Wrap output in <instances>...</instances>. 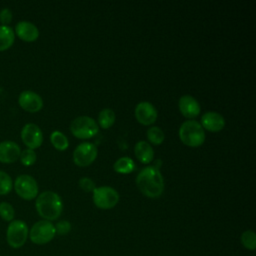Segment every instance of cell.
I'll return each instance as SVG.
<instances>
[{"label":"cell","instance_id":"cell-16","mask_svg":"<svg viewBox=\"0 0 256 256\" xmlns=\"http://www.w3.org/2000/svg\"><path fill=\"white\" fill-rule=\"evenodd\" d=\"M16 35L25 42H34L39 37V30L29 21H20L15 26Z\"/></svg>","mask_w":256,"mask_h":256},{"label":"cell","instance_id":"cell-7","mask_svg":"<svg viewBox=\"0 0 256 256\" xmlns=\"http://www.w3.org/2000/svg\"><path fill=\"white\" fill-rule=\"evenodd\" d=\"M119 193L110 186L96 187L93 190V203L96 207L104 210L114 208L119 202Z\"/></svg>","mask_w":256,"mask_h":256},{"label":"cell","instance_id":"cell-17","mask_svg":"<svg viewBox=\"0 0 256 256\" xmlns=\"http://www.w3.org/2000/svg\"><path fill=\"white\" fill-rule=\"evenodd\" d=\"M136 158L143 164L150 163L154 158V151L152 146L146 141H138L134 147Z\"/></svg>","mask_w":256,"mask_h":256},{"label":"cell","instance_id":"cell-23","mask_svg":"<svg viewBox=\"0 0 256 256\" xmlns=\"http://www.w3.org/2000/svg\"><path fill=\"white\" fill-rule=\"evenodd\" d=\"M13 188V181L10 175L0 170V195H7Z\"/></svg>","mask_w":256,"mask_h":256},{"label":"cell","instance_id":"cell-29","mask_svg":"<svg viewBox=\"0 0 256 256\" xmlns=\"http://www.w3.org/2000/svg\"><path fill=\"white\" fill-rule=\"evenodd\" d=\"M13 15L12 12L9 8H3L0 11V22L2 25L8 26V24H10V22L12 21Z\"/></svg>","mask_w":256,"mask_h":256},{"label":"cell","instance_id":"cell-11","mask_svg":"<svg viewBox=\"0 0 256 256\" xmlns=\"http://www.w3.org/2000/svg\"><path fill=\"white\" fill-rule=\"evenodd\" d=\"M135 117L140 124L149 126L157 120L158 112L150 102L141 101L135 107Z\"/></svg>","mask_w":256,"mask_h":256},{"label":"cell","instance_id":"cell-3","mask_svg":"<svg viewBox=\"0 0 256 256\" xmlns=\"http://www.w3.org/2000/svg\"><path fill=\"white\" fill-rule=\"evenodd\" d=\"M179 138L181 142L189 147H199L205 141V131L199 122L187 120L179 128Z\"/></svg>","mask_w":256,"mask_h":256},{"label":"cell","instance_id":"cell-9","mask_svg":"<svg viewBox=\"0 0 256 256\" xmlns=\"http://www.w3.org/2000/svg\"><path fill=\"white\" fill-rule=\"evenodd\" d=\"M97 147L91 142L80 143L73 152V161L79 167H86L92 164L97 158Z\"/></svg>","mask_w":256,"mask_h":256},{"label":"cell","instance_id":"cell-1","mask_svg":"<svg viewBox=\"0 0 256 256\" xmlns=\"http://www.w3.org/2000/svg\"><path fill=\"white\" fill-rule=\"evenodd\" d=\"M136 185L140 192L148 198H158L164 191V179L158 168L147 166L136 177Z\"/></svg>","mask_w":256,"mask_h":256},{"label":"cell","instance_id":"cell-14","mask_svg":"<svg viewBox=\"0 0 256 256\" xmlns=\"http://www.w3.org/2000/svg\"><path fill=\"white\" fill-rule=\"evenodd\" d=\"M21 154L20 146L14 141H2L0 142V162L1 163H13L16 162Z\"/></svg>","mask_w":256,"mask_h":256},{"label":"cell","instance_id":"cell-4","mask_svg":"<svg viewBox=\"0 0 256 256\" xmlns=\"http://www.w3.org/2000/svg\"><path fill=\"white\" fill-rule=\"evenodd\" d=\"M29 229L23 220L17 219L9 222L6 230V241L13 249L21 248L27 241Z\"/></svg>","mask_w":256,"mask_h":256},{"label":"cell","instance_id":"cell-20","mask_svg":"<svg viewBox=\"0 0 256 256\" xmlns=\"http://www.w3.org/2000/svg\"><path fill=\"white\" fill-rule=\"evenodd\" d=\"M115 122V113L112 109L105 108L99 112L98 124L103 129L110 128Z\"/></svg>","mask_w":256,"mask_h":256},{"label":"cell","instance_id":"cell-6","mask_svg":"<svg viewBox=\"0 0 256 256\" xmlns=\"http://www.w3.org/2000/svg\"><path fill=\"white\" fill-rule=\"evenodd\" d=\"M71 133L79 139H89L98 133V124L89 116H79L70 125Z\"/></svg>","mask_w":256,"mask_h":256},{"label":"cell","instance_id":"cell-10","mask_svg":"<svg viewBox=\"0 0 256 256\" xmlns=\"http://www.w3.org/2000/svg\"><path fill=\"white\" fill-rule=\"evenodd\" d=\"M21 139L28 149L39 148L43 142L42 130L34 123H27L21 130Z\"/></svg>","mask_w":256,"mask_h":256},{"label":"cell","instance_id":"cell-19","mask_svg":"<svg viewBox=\"0 0 256 256\" xmlns=\"http://www.w3.org/2000/svg\"><path fill=\"white\" fill-rule=\"evenodd\" d=\"M135 163L132 160V158L124 156L115 161L113 164V169L115 172L120 174H129L134 171L135 169Z\"/></svg>","mask_w":256,"mask_h":256},{"label":"cell","instance_id":"cell-24","mask_svg":"<svg viewBox=\"0 0 256 256\" xmlns=\"http://www.w3.org/2000/svg\"><path fill=\"white\" fill-rule=\"evenodd\" d=\"M241 243L248 250H255L256 248V234L252 230H246L241 235Z\"/></svg>","mask_w":256,"mask_h":256},{"label":"cell","instance_id":"cell-25","mask_svg":"<svg viewBox=\"0 0 256 256\" xmlns=\"http://www.w3.org/2000/svg\"><path fill=\"white\" fill-rule=\"evenodd\" d=\"M15 210L13 206L8 202H1L0 203V217L2 220L6 222H11L14 220Z\"/></svg>","mask_w":256,"mask_h":256},{"label":"cell","instance_id":"cell-28","mask_svg":"<svg viewBox=\"0 0 256 256\" xmlns=\"http://www.w3.org/2000/svg\"><path fill=\"white\" fill-rule=\"evenodd\" d=\"M78 183H79V187L85 192H93V190L96 188L94 181L88 177L81 178Z\"/></svg>","mask_w":256,"mask_h":256},{"label":"cell","instance_id":"cell-5","mask_svg":"<svg viewBox=\"0 0 256 256\" xmlns=\"http://www.w3.org/2000/svg\"><path fill=\"white\" fill-rule=\"evenodd\" d=\"M55 235L56 231L54 224L47 220H40L34 223L29 229L28 237L30 241L36 245H45L52 241Z\"/></svg>","mask_w":256,"mask_h":256},{"label":"cell","instance_id":"cell-27","mask_svg":"<svg viewBox=\"0 0 256 256\" xmlns=\"http://www.w3.org/2000/svg\"><path fill=\"white\" fill-rule=\"evenodd\" d=\"M55 231L58 235H66L71 231V223L67 220H61L56 223Z\"/></svg>","mask_w":256,"mask_h":256},{"label":"cell","instance_id":"cell-18","mask_svg":"<svg viewBox=\"0 0 256 256\" xmlns=\"http://www.w3.org/2000/svg\"><path fill=\"white\" fill-rule=\"evenodd\" d=\"M15 40V33L8 25H0V52L9 49Z\"/></svg>","mask_w":256,"mask_h":256},{"label":"cell","instance_id":"cell-13","mask_svg":"<svg viewBox=\"0 0 256 256\" xmlns=\"http://www.w3.org/2000/svg\"><path fill=\"white\" fill-rule=\"evenodd\" d=\"M178 107L181 114L188 119H193L197 117L201 111L199 102L191 95L181 96L178 101Z\"/></svg>","mask_w":256,"mask_h":256},{"label":"cell","instance_id":"cell-15","mask_svg":"<svg viewBox=\"0 0 256 256\" xmlns=\"http://www.w3.org/2000/svg\"><path fill=\"white\" fill-rule=\"evenodd\" d=\"M200 125L210 132H219L225 127V119L220 113L209 111L201 116Z\"/></svg>","mask_w":256,"mask_h":256},{"label":"cell","instance_id":"cell-12","mask_svg":"<svg viewBox=\"0 0 256 256\" xmlns=\"http://www.w3.org/2000/svg\"><path fill=\"white\" fill-rule=\"evenodd\" d=\"M18 104L23 110L30 113H36L42 109L43 100L36 92L25 90L20 93L18 97Z\"/></svg>","mask_w":256,"mask_h":256},{"label":"cell","instance_id":"cell-8","mask_svg":"<svg viewBox=\"0 0 256 256\" xmlns=\"http://www.w3.org/2000/svg\"><path fill=\"white\" fill-rule=\"evenodd\" d=\"M13 187L16 194L24 200H32L38 196V184L30 175L22 174L17 176Z\"/></svg>","mask_w":256,"mask_h":256},{"label":"cell","instance_id":"cell-21","mask_svg":"<svg viewBox=\"0 0 256 256\" xmlns=\"http://www.w3.org/2000/svg\"><path fill=\"white\" fill-rule=\"evenodd\" d=\"M50 141L53 147L59 151H64L69 146V141L67 137L60 131H53L50 135Z\"/></svg>","mask_w":256,"mask_h":256},{"label":"cell","instance_id":"cell-2","mask_svg":"<svg viewBox=\"0 0 256 256\" xmlns=\"http://www.w3.org/2000/svg\"><path fill=\"white\" fill-rule=\"evenodd\" d=\"M35 208L43 220L53 221L60 217L63 210L61 197L53 191H44L36 197Z\"/></svg>","mask_w":256,"mask_h":256},{"label":"cell","instance_id":"cell-26","mask_svg":"<svg viewBox=\"0 0 256 256\" xmlns=\"http://www.w3.org/2000/svg\"><path fill=\"white\" fill-rule=\"evenodd\" d=\"M19 159H20V162L24 166H31V165H33L36 162L37 155H36L34 150L27 148V149L21 151Z\"/></svg>","mask_w":256,"mask_h":256},{"label":"cell","instance_id":"cell-22","mask_svg":"<svg viewBox=\"0 0 256 256\" xmlns=\"http://www.w3.org/2000/svg\"><path fill=\"white\" fill-rule=\"evenodd\" d=\"M147 138L151 144L160 145L163 143L165 135L159 127L152 126L147 130Z\"/></svg>","mask_w":256,"mask_h":256},{"label":"cell","instance_id":"cell-30","mask_svg":"<svg viewBox=\"0 0 256 256\" xmlns=\"http://www.w3.org/2000/svg\"><path fill=\"white\" fill-rule=\"evenodd\" d=\"M0 256H1V255H0Z\"/></svg>","mask_w":256,"mask_h":256}]
</instances>
